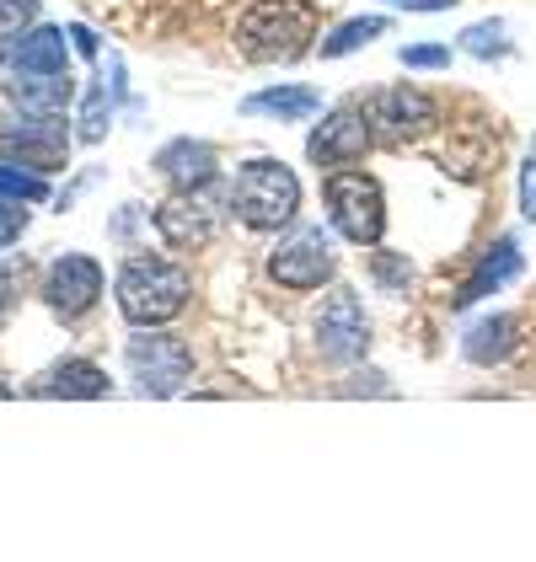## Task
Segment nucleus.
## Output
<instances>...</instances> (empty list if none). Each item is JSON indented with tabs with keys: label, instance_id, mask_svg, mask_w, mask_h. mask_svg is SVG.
<instances>
[{
	"label": "nucleus",
	"instance_id": "obj_1",
	"mask_svg": "<svg viewBox=\"0 0 536 562\" xmlns=\"http://www.w3.org/2000/svg\"><path fill=\"white\" fill-rule=\"evenodd\" d=\"M316 16L312 0H258L242 22H236V48L258 65H279V59H301L312 48Z\"/></svg>",
	"mask_w": 536,
	"mask_h": 562
},
{
	"label": "nucleus",
	"instance_id": "obj_2",
	"mask_svg": "<svg viewBox=\"0 0 536 562\" xmlns=\"http://www.w3.org/2000/svg\"><path fill=\"white\" fill-rule=\"evenodd\" d=\"M193 295V279L182 273L178 262L167 258H130L119 268V311L134 327H161L172 322Z\"/></svg>",
	"mask_w": 536,
	"mask_h": 562
},
{
	"label": "nucleus",
	"instance_id": "obj_3",
	"mask_svg": "<svg viewBox=\"0 0 536 562\" xmlns=\"http://www.w3.org/2000/svg\"><path fill=\"white\" fill-rule=\"evenodd\" d=\"M231 210L253 231H279L301 210V182L279 161H253V167H242L236 188H231Z\"/></svg>",
	"mask_w": 536,
	"mask_h": 562
},
{
	"label": "nucleus",
	"instance_id": "obj_4",
	"mask_svg": "<svg viewBox=\"0 0 536 562\" xmlns=\"http://www.w3.org/2000/svg\"><path fill=\"white\" fill-rule=\"evenodd\" d=\"M327 210L333 225L355 241V247H376L381 231H387V199H381V182L370 172H333L327 177Z\"/></svg>",
	"mask_w": 536,
	"mask_h": 562
},
{
	"label": "nucleus",
	"instance_id": "obj_5",
	"mask_svg": "<svg viewBox=\"0 0 536 562\" xmlns=\"http://www.w3.org/2000/svg\"><path fill=\"white\" fill-rule=\"evenodd\" d=\"M359 113H365V124L376 139H387V145H402V139H418V134H429L440 124V108H435V97L418 87H387L376 91L370 102H359Z\"/></svg>",
	"mask_w": 536,
	"mask_h": 562
},
{
	"label": "nucleus",
	"instance_id": "obj_6",
	"mask_svg": "<svg viewBox=\"0 0 536 562\" xmlns=\"http://www.w3.org/2000/svg\"><path fill=\"white\" fill-rule=\"evenodd\" d=\"M124 359H130L134 386L145 391V396H172V391H182V381L193 375V353H188V344L172 338V333L134 338Z\"/></svg>",
	"mask_w": 536,
	"mask_h": 562
},
{
	"label": "nucleus",
	"instance_id": "obj_7",
	"mask_svg": "<svg viewBox=\"0 0 536 562\" xmlns=\"http://www.w3.org/2000/svg\"><path fill=\"white\" fill-rule=\"evenodd\" d=\"M333 241L322 231H301L295 241H284L273 258H268V279L284 284V290H322L333 279Z\"/></svg>",
	"mask_w": 536,
	"mask_h": 562
},
{
	"label": "nucleus",
	"instance_id": "obj_8",
	"mask_svg": "<svg viewBox=\"0 0 536 562\" xmlns=\"http://www.w3.org/2000/svg\"><path fill=\"white\" fill-rule=\"evenodd\" d=\"M44 301H48V311H54V316H65V322L87 316L91 305L102 301V268H97V258L65 252V258L48 268V279H44Z\"/></svg>",
	"mask_w": 536,
	"mask_h": 562
},
{
	"label": "nucleus",
	"instance_id": "obj_9",
	"mask_svg": "<svg viewBox=\"0 0 536 562\" xmlns=\"http://www.w3.org/2000/svg\"><path fill=\"white\" fill-rule=\"evenodd\" d=\"M370 139H376V134L365 124V113H359V108H338L327 124H316L306 156H312L316 167H355V161H365Z\"/></svg>",
	"mask_w": 536,
	"mask_h": 562
},
{
	"label": "nucleus",
	"instance_id": "obj_10",
	"mask_svg": "<svg viewBox=\"0 0 536 562\" xmlns=\"http://www.w3.org/2000/svg\"><path fill=\"white\" fill-rule=\"evenodd\" d=\"M316 333H322V348L333 359H355L359 348H365V316H359L355 295H333V305L316 322Z\"/></svg>",
	"mask_w": 536,
	"mask_h": 562
},
{
	"label": "nucleus",
	"instance_id": "obj_11",
	"mask_svg": "<svg viewBox=\"0 0 536 562\" xmlns=\"http://www.w3.org/2000/svg\"><path fill=\"white\" fill-rule=\"evenodd\" d=\"M22 76H70V54H65V33L59 27H33L11 48Z\"/></svg>",
	"mask_w": 536,
	"mask_h": 562
},
{
	"label": "nucleus",
	"instance_id": "obj_12",
	"mask_svg": "<svg viewBox=\"0 0 536 562\" xmlns=\"http://www.w3.org/2000/svg\"><path fill=\"white\" fill-rule=\"evenodd\" d=\"M33 391H38V396H102V391H108V375H102L91 359H65V364H54Z\"/></svg>",
	"mask_w": 536,
	"mask_h": 562
},
{
	"label": "nucleus",
	"instance_id": "obj_13",
	"mask_svg": "<svg viewBox=\"0 0 536 562\" xmlns=\"http://www.w3.org/2000/svg\"><path fill=\"white\" fill-rule=\"evenodd\" d=\"M156 225H161V236H167L172 247H188V241H210V231H215L199 199H172V204H161V210H156Z\"/></svg>",
	"mask_w": 536,
	"mask_h": 562
},
{
	"label": "nucleus",
	"instance_id": "obj_14",
	"mask_svg": "<svg viewBox=\"0 0 536 562\" xmlns=\"http://www.w3.org/2000/svg\"><path fill=\"white\" fill-rule=\"evenodd\" d=\"M156 167L172 177L178 188H204V182L215 177V156H210L204 145H188V139H178V145H167V150L156 156Z\"/></svg>",
	"mask_w": 536,
	"mask_h": 562
},
{
	"label": "nucleus",
	"instance_id": "obj_15",
	"mask_svg": "<svg viewBox=\"0 0 536 562\" xmlns=\"http://www.w3.org/2000/svg\"><path fill=\"white\" fill-rule=\"evenodd\" d=\"M16 102L38 119H59L65 102H70V76H33V81H16Z\"/></svg>",
	"mask_w": 536,
	"mask_h": 562
},
{
	"label": "nucleus",
	"instance_id": "obj_16",
	"mask_svg": "<svg viewBox=\"0 0 536 562\" xmlns=\"http://www.w3.org/2000/svg\"><path fill=\"white\" fill-rule=\"evenodd\" d=\"M322 97L312 87H284V91H258L247 97V113H273V119H312Z\"/></svg>",
	"mask_w": 536,
	"mask_h": 562
},
{
	"label": "nucleus",
	"instance_id": "obj_17",
	"mask_svg": "<svg viewBox=\"0 0 536 562\" xmlns=\"http://www.w3.org/2000/svg\"><path fill=\"white\" fill-rule=\"evenodd\" d=\"M0 145H11V150H22V156H33V161H54L59 156V145H65V134L54 130V119H38V124H22V130H5L0 134Z\"/></svg>",
	"mask_w": 536,
	"mask_h": 562
},
{
	"label": "nucleus",
	"instance_id": "obj_18",
	"mask_svg": "<svg viewBox=\"0 0 536 562\" xmlns=\"http://www.w3.org/2000/svg\"><path fill=\"white\" fill-rule=\"evenodd\" d=\"M381 33H387V16H355V22H344L333 38H322V59L355 54V48H365L370 38H381Z\"/></svg>",
	"mask_w": 536,
	"mask_h": 562
},
{
	"label": "nucleus",
	"instance_id": "obj_19",
	"mask_svg": "<svg viewBox=\"0 0 536 562\" xmlns=\"http://www.w3.org/2000/svg\"><path fill=\"white\" fill-rule=\"evenodd\" d=\"M48 182L38 172H22V167H0V199H44Z\"/></svg>",
	"mask_w": 536,
	"mask_h": 562
},
{
	"label": "nucleus",
	"instance_id": "obj_20",
	"mask_svg": "<svg viewBox=\"0 0 536 562\" xmlns=\"http://www.w3.org/2000/svg\"><path fill=\"white\" fill-rule=\"evenodd\" d=\"M461 48L467 54H478V59H489V54H504V22H478V27H467L461 33Z\"/></svg>",
	"mask_w": 536,
	"mask_h": 562
},
{
	"label": "nucleus",
	"instance_id": "obj_21",
	"mask_svg": "<svg viewBox=\"0 0 536 562\" xmlns=\"http://www.w3.org/2000/svg\"><path fill=\"white\" fill-rule=\"evenodd\" d=\"M38 16V0H0V44L22 38V27Z\"/></svg>",
	"mask_w": 536,
	"mask_h": 562
},
{
	"label": "nucleus",
	"instance_id": "obj_22",
	"mask_svg": "<svg viewBox=\"0 0 536 562\" xmlns=\"http://www.w3.org/2000/svg\"><path fill=\"white\" fill-rule=\"evenodd\" d=\"M402 65H407V70H446V65H450V48L446 44L402 48Z\"/></svg>",
	"mask_w": 536,
	"mask_h": 562
},
{
	"label": "nucleus",
	"instance_id": "obj_23",
	"mask_svg": "<svg viewBox=\"0 0 536 562\" xmlns=\"http://www.w3.org/2000/svg\"><path fill=\"white\" fill-rule=\"evenodd\" d=\"M102 130H108V113H102V91H91V102H87V119H81V139H102Z\"/></svg>",
	"mask_w": 536,
	"mask_h": 562
},
{
	"label": "nucleus",
	"instance_id": "obj_24",
	"mask_svg": "<svg viewBox=\"0 0 536 562\" xmlns=\"http://www.w3.org/2000/svg\"><path fill=\"white\" fill-rule=\"evenodd\" d=\"M22 225H27V215H22V210L0 204V247H5V241H16V236H22Z\"/></svg>",
	"mask_w": 536,
	"mask_h": 562
},
{
	"label": "nucleus",
	"instance_id": "obj_25",
	"mask_svg": "<svg viewBox=\"0 0 536 562\" xmlns=\"http://www.w3.org/2000/svg\"><path fill=\"white\" fill-rule=\"evenodd\" d=\"M521 210L536 220V161L526 167V177H521Z\"/></svg>",
	"mask_w": 536,
	"mask_h": 562
},
{
	"label": "nucleus",
	"instance_id": "obj_26",
	"mask_svg": "<svg viewBox=\"0 0 536 562\" xmlns=\"http://www.w3.org/2000/svg\"><path fill=\"white\" fill-rule=\"evenodd\" d=\"M376 273H381L387 284H398V279H407V268H402V262H392V258H376Z\"/></svg>",
	"mask_w": 536,
	"mask_h": 562
},
{
	"label": "nucleus",
	"instance_id": "obj_27",
	"mask_svg": "<svg viewBox=\"0 0 536 562\" xmlns=\"http://www.w3.org/2000/svg\"><path fill=\"white\" fill-rule=\"evenodd\" d=\"M392 5H407V11H450L456 0H392Z\"/></svg>",
	"mask_w": 536,
	"mask_h": 562
},
{
	"label": "nucleus",
	"instance_id": "obj_28",
	"mask_svg": "<svg viewBox=\"0 0 536 562\" xmlns=\"http://www.w3.org/2000/svg\"><path fill=\"white\" fill-rule=\"evenodd\" d=\"M70 38H76V48H81V54H97V38H91L87 27H70Z\"/></svg>",
	"mask_w": 536,
	"mask_h": 562
}]
</instances>
